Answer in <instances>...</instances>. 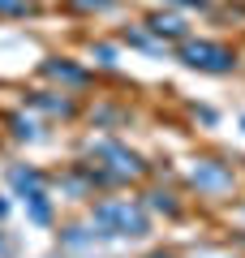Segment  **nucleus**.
Masks as SVG:
<instances>
[{
  "instance_id": "obj_1",
  "label": "nucleus",
  "mask_w": 245,
  "mask_h": 258,
  "mask_svg": "<svg viewBox=\"0 0 245 258\" xmlns=\"http://www.w3.org/2000/svg\"><path fill=\"white\" fill-rule=\"evenodd\" d=\"M95 220L108 232H116V237H142L146 232V215L138 211V207H129V203H103L99 211H95Z\"/></svg>"
},
{
  "instance_id": "obj_2",
  "label": "nucleus",
  "mask_w": 245,
  "mask_h": 258,
  "mask_svg": "<svg viewBox=\"0 0 245 258\" xmlns=\"http://www.w3.org/2000/svg\"><path fill=\"white\" fill-rule=\"evenodd\" d=\"M185 64H194V69H211V74H228L232 69V52L219 43H185Z\"/></svg>"
},
{
  "instance_id": "obj_3",
  "label": "nucleus",
  "mask_w": 245,
  "mask_h": 258,
  "mask_svg": "<svg viewBox=\"0 0 245 258\" xmlns=\"http://www.w3.org/2000/svg\"><path fill=\"white\" fill-rule=\"evenodd\" d=\"M194 181L207 185V189H219V185H228V172H224V168H198V172H194Z\"/></svg>"
},
{
  "instance_id": "obj_4",
  "label": "nucleus",
  "mask_w": 245,
  "mask_h": 258,
  "mask_svg": "<svg viewBox=\"0 0 245 258\" xmlns=\"http://www.w3.org/2000/svg\"><path fill=\"white\" fill-rule=\"evenodd\" d=\"M155 30H159V35H181V18H155Z\"/></svg>"
},
{
  "instance_id": "obj_5",
  "label": "nucleus",
  "mask_w": 245,
  "mask_h": 258,
  "mask_svg": "<svg viewBox=\"0 0 245 258\" xmlns=\"http://www.w3.org/2000/svg\"><path fill=\"white\" fill-rule=\"evenodd\" d=\"M52 74L69 78V82H82V69H69V64H52Z\"/></svg>"
},
{
  "instance_id": "obj_6",
  "label": "nucleus",
  "mask_w": 245,
  "mask_h": 258,
  "mask_svg": "<svg viewBox=\"0 0 245 258\" xmlns=\"http://www.w3.org/2000/svg\"><path fill=\"white\" fill-rule=\"evenodd\" d=\"M0 13H26V5L22 0H0Z\"/></svg>"
},
{
  "instance_id": "obj_7",
  "label": "nucleus",
  "mask_w": 245,
  "mask_h": 258,
  "mask_svg": "<svg viewBox=\"0 0 245 258\" xmlns=\"http://www.w3.org/2000/svg\"><path fill=\"white\" fill-rule=\"evenodd\" d=\"M78 5H95V9H103V5H112V0H78Z\"/></svg>"
},
{
  "instance_id": "obj_8",
  "label": "nucleus",
  "mask_w": 245,
  "mask_h": 258,
  "mask_svg": "<svg viewBox=\"0 0 245 258\" xmlns=\"http://www.w3.org/2000/svg\"><path fill=\"white\" fill-rule=\"evenodd\" d=\"M176 5H198V0H176Z\"/></svg>"
}]
</instances>
